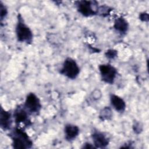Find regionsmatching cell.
I'll return each instance as SVG.
<instances>
[{"mask_svg": "<svg viewBox=\"0 0 149 149\" xmlns=\"http://www.w3.org/2000/svg\"><path fill=\"white\" fill-rule=\"evenodd\" d=\"M15 32L17 41L20 42L30 44L33 41V32L30 27L25 23L24 20L20 13L17 16V23Z\"/></svg>", "mask_w": 149, "mask_h": 149, "instance_id": "obj_1", "label": "cell"}, {"mask_svg": "<svg viewBox=\"0 0 149 149\" xmlns=\"http://www.w3.org/2000/svg\"><path fill=\"white\" fill-rule=\"evenodd\" d=\"M13 147L19 148H30L33 146V142L28 134L22 129L16 127L10 133Z\"/></svg>", "mask_w": 149, "mask_h": 149, "instance_id": "obj_2", "label": "cell"}, {"mask_svg": "<svg viewBox=\"0 0 149 149\" xmlns=\"http://www.w3.org/2000/svg\"><path fill=\"white\" fill-rule=\"evenodd\" d=\"M60 73L69 79H75L80 73V68L74 59L69 57L64 61Z\"/></svg>", "mask_w": 149, "mask_h": 149, "instance_id": "obj_3", "label": "cell"}, {"mask_svg": "<svg viewBox=\"0 0 149 149\" xmlns=\"http://www.w3.org/2000/svg\"><path fill=\"white\" fill-rule=\"evenodd\" d=\"M77 11L85 17H90L98 13V6L96 1H78L75 2Z\"/></svg>", "mask_w": 149, "mask_h": 149, "instance_id": "obj_4", "label": "cell"}, {"mask_svg": "<svg viewBox=\"0 0 149 149\" xmlns=\"http://www.w3.org/2000/svg\"><path fill=\"white\" fill-rule=\"evenodd\" d=\"M23 107L29 114L38 115L42 105L38 97L33 93H30L26 96Z\"/></svg>", "mask_w": 149, "mask_h": 149, "instance_id": "obj_5", "label": "cell"}, {"mask_svg": "<svg viewBox=\"0 0 149 149\" xmlns=\"http://www.w3.org/2000/svg\"><path fill=\"white\" fill-rule=\"evenodd\" d=\"M98 69L102 81L107 84H113L118 73L116 69L111 65L107 63L100 65Z\"/></svg>", "mask_w": 149, "mask_h": 149, "instance_id": "obj_6", "label": "cell"}, {"mask_svg": "<svg viewBox=\"0 0 149 149\" xmlns=\"http://www.w3.org/2000/svg\"><path fill=\"white\" fill-rule=\"evenodd\" d=\"M29 113L25 109L23 106H19L16 108L13 113L15 123L17 125L23 123L25 126H29L31 124L30 120L29 118Z\"/></svg>", "mask_w": 149, "mask_h": 149, "instance_id": "obj_7", "label": "cell"}, {"mask_svg": "<svg viewBox=\"0 0 149 149\" xmlns=\"http://www.w3.org/2000/svg\"><path fill=\"white\" fill-rule=\"evenodd\" d=\"M93 145L95 148H105L109 143V138L104 133L101 132L95 131L91 134Z\"/></svg>", "mask_w": 149, "mask_h": 149, "instance_id": "obj_8", "label": "cell"}, {"mask_svg": "<svg viewBox=\"0 0 149 149\" xmlns=\"http://www.w3.org/2000/svg\"><path fill=\"white\" fill-rule=\"evenodd\" d=\"M80 129L76 125L73 124H66L64 128L65 138L68 141L74 140L79 135Z\"/></svg>", "mask_w": 149, "mask_h": 149, "instance_id": "obj_9", "label": "cell"}, {"mask_svg": "<svg viewBox=\"0 0 149 149\" xmlns=\"http://www.w3.org/2000/svg\"><path fill=\"white\" fill-rule=\"evenodd\" d=\"M12 116L10 112L3 109L2 107L0 112V125L4 130L10 129L12 125Z\"/></svg>", "mask_w": 149, "mask_h": 149, "instance_id": "obj_10", "label": "cell"}, {"mask_svg": "<svg viewBox=\"0 0 149 149\" xmlns=\"http://www.w3.org/2000/svg\"><path fill=\"white\" fill-rule=\"evenodd\" d=\"M110 102L112 107L118 112H123L126 109V102L120 97L111 94L110 96Z\"/></svg>", "mask_w": 149, "mask_h": 149, "instance_id": "obj_11", "label": "cell"}, {"mask_svg": "<svg viewBox=\"0 0 149 149\" xmlns=\"http://www.w3.org/2000/svg\"><path fill=\"white\" fill-rule=\"evenodd\" d=\"M114 29L122 34H125L128 30L129 24L127 20L123 17L120 16L116 18L113 23Z\"/></svg>", "mask_w": 149, "mask_h": 149, "instance_id": "obj_12", "label": "cell"}, {"mask_svg": "<svg viewBox=\"0 0 149 149\" xmlns=\"http://www.w3.org/2000/svg\"><path fill=\"white\" fill-rule=\"evenodd\" d=\"M112 116L111 109L109 107H105L101 110L100 114V118L102 120H108Z\"/></svg>", "mask_w": 149, "mask_h": 149, "instance_id": "obj_13", "label": "cell"}, {"mask_svg": "<svg viewBox=\"0 0 149 149\" xmlns=\"http://www.w3.org/2000/svg\"><path fill=\"white\" fill-rule=\"evenodd\" d=\"M8 14V10L5 5L0 1V17H1V20L2 21L3 19L5 18Z\"/></svg>", "mask_w": 149, "mask_h": 149, "instance_id": "obj_14", "label": "cell"}, {"mask_svg": "<svg viewBox=\"0 0 149 149\" xmlns=\"http://www.w3.org/2000/svg\"><path fill=\"white\" fill-rule=\"evenodd\" d=\"M117 55H118V52H117V51L116 50H115V49H108V51H107L105 53V56L108 58V59H114L115 58H116L117 56Z\"/></svg>", "mask_w": 149, "mask_h": 149, "instance_id": "obj_15", "label": "cell"}, {"mask_svg": "<svg viewBox=\"0 0 149 149\" xmlns=\"http://www.w3.org/2000/svg\"><path fill=\"white\" fill-rule=\"evenodd\" d=\"M139 18L143 22H148V14L146 12L141 13L139 15Z\"/></svg>", "mask_w": 149, "mask_h": 149, "instance_id": "obj_16", "label": "cell"}, {"mask_svg": "<svg viewBox=\"0 0 149 149\" xmlns=\"http://www.w3.org/2000/svg\"><path fill=\"white\" fill-rule=\"evenodd\" d=\"M82 148H95V146L93 144H91L89 143H86L83 144V146Z\"/></svg>", "mask_w": 149, "mask_h": 149, "instance_id": "obj_17", "label": "cell"}]
</instances>
